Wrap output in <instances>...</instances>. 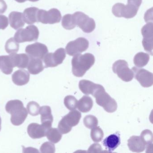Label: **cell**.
I'll list each match as a JSON object with an SVG mask.
<instances>
[{
  "instance_id": "31",
  "label": "cell",
  "mask_w": 153,
  "mask_h": 153,
  "mask_svg": "<svg viewBox=\"0 0 153 153\" xmlns=\"http://www.w3.org/2000/svg\"><path fill=\"white\" fill-rule=\"evenodd\" d=\"M90 135L92 140L97 143L102 141L104 137V132L100 127L96 126L91 129Z\"/></svg>"
},
{
  "instance_id": "5",
  "label": "cell",
  "mask_w": 153,
  "mask_h": 153,
  "mask_svg": "<svg viewBox=\"0 0 153 153\" xmlns=\"http://www.w3.org/2000/svg\"><path fill=\"white\" fill-rule=\"evenodd\" d=\"M81 117V114L76 110L71 111L65 115L59 122L58 129L62 134L69 133L72 129V127L76 126Z\"/></svg>"
},
{
  "instance_id": "38",
  "label": "cell",
  "mask_w": 153,
  "mask_h": 153,
  "mask_svg": "<svg viewBox=\"0 0 153 153\" xmlns=\"http://www.w3.org/2000/svg\"><path fill=\"white\" fill-rule=\"evenodd\" d=\"M102 152V149L100 144L98 143H94L90 146L88 150L89 153H98Z\"/></svg>"
},
{
  "instance_id": "12",
  "label": "cell",
  "mask_w": 153,
  "mask_h": 153,
  "mask_svg": "<svg viewBox=\"0 0 153 153\" xmlns=\"http://www.w3.org/2000/svg\"><path fill=\"white\" fill-rule=\"evenodd\" d=\"M135 78L139 82L143 87L148 88L152 86L153 84V75L152 72L145 69H140L137 67L132 68Z\"/></svg>"
},
{
  "instance_id": "19",
  "label": "cell",
  "mask_w": 153,
  "mask_h": 153,
  "mask_svg": "<svg viewBox=\"0 0 153 153\" xmlns=\"http://www.w3.org/2000/svg\"><path fill=\"white\" fill-rule=\"evenodd\" d=\"M10 56L14 68L17 67L21 69L27 68L30 60V57L28 55L25 53H13L10 54Z\"/></svg>"
},
{
  "instance_id": "36",
  "label": "cell",
  "mask_w": 153,
  "mask_h": 153,
  "mask_svg": "<svg viewBox=\"0 0 153 153\" xmlns=\"http://www.w3.org/2000/svg\"><path fill=\"white\" fill-rule=\"evenodd\" d=\"M40 150L42 153H54L55 152V146L52 142H45L41 146Z\"/></svg>"
},
{
  "instance_id": "24",
  "label": "cell",
  "mask_w": 153,
  "mask_h": 153,
  "mask_svg": "<svg viewBox=\"0 0 153 153\" xmlns=\"http://www.w3.org/2000/svg\"><path fill=\"white\" fill-rule=\"evenodd\" d=\"M14 68L10 56H0V69L6 75H10L13 72Z\"/></svg>"
},
{
  "instance_id": "21",
  "label": "cell",
  "mask_w": 153,
  "mask_h": 153,
  "mask_svg": "<svg viewBox=\"0 0 153 153\" xmlns=\"http://www.w3.org/2000/svg\"><path fill=\"white\" fill-rule=\"evenodd\" d=\"M10 27L15 30H18L25 26L23 13L21 12L13 11L9 16Z\"/></svg>"
},
{
  "instance_id": "1",
  "label": "cell",
  "mask_w": 153,
  "mask_h": 153,
  "mask_svg": "<svg viewBox=\"0 0 153 153\" xmlns=\"http://www.w3.org/2000/svg\"><path fill=\"white\" fill-rule=\"evenodd\" d=\"M95 57L90 53H80L74 56L71 61L72 71L73 75L81 77L94 64Z\"/></svg>"
},
{
  "instance_id": "15",
  "label": "cell",
  "mask_w": 153,
  "mask_h": 153,
  "mask_svg": "<svg viewBox=\"0 0 153 153\" xmlns=\"http://www.w3.org/2000/svg\"><path fill=\"white\" fill-rule=\"evenodd\" d=\"M128 146L131 151L136 153L143 152L146 147L140 137L136 136H132L128 140Z\"/></svg>"
},
{
  "instance_id": "37",
  "label": "cell",
  "mask_w": 153,
  "mask_h": 153,
  "mask_svg": "<svg viewBox=\"0 0 153 153\" xmlns=\"http://www.w3.org/2000/svg\"><path fill=\"white\" fill-rule=\"evenodd\" d=\"M153 38L145 39L143 38L142 40V45L144 49L146 51L153 55Z\"/></svg>"
},
{
  "instance_id": "40",
  "label": "cell",
  "mask_w": 153,
  "mask_h": 153,
  "mask_svg": "<svg viewBox=\"0 0 153 153\" xmlns=\"http://www.w3.org/2000/svg\"><path fill=\"white\" fill-rule=\"evenodd\" d=\"M7 9V6L4 0H0V14H3Z\"/></svg>"
},
{
  "instance_id": "6",
  "label": "cell",
  "mask_w": 153,
  "mask_h": 153,
  "mask_svg": "<svg viewBox=\"0 0 153 153\" xmlns=\"http://www.w3.org/2000/svg\"><path fill=\"white\" fill-rule=\"evenodd\" d=\"M39 36L38 28L34 25L28 26L26 28L18 30L14 36L15 40L19 43L25 42H35L38 40Z\"/></svg>"
},
{
  "instance_id": "43",
  "label": "cell",
  "mask_w": 153,
  "mask_h": 153,
  "mask_svg": "<svg viewBox=\"0 0 153 153\" xmlns=\"http://www.w3.org/2000/svg\"><path fill=\"white\" fill-rule=\"evenodd\" d=\"M17 2H19V3H20V0H15Z\"/></svg>"
},
{
  "instance_id": "20",
  "label": "cell",
  "mask_w": 153,
  "mask_h": 153,
  "mask_svg": "<svg viewBox=\"0 0 153 153\" xmlns=\"http://www.w3.org/2000/svg\"><path fill=\"white\" fill-rule=\"evenodd\" d=\"M12 79L13 83L17 85H24L29 82L30 74L25 70H19L12 75Z\"/></svg>"
},
{
  "instance_id": "32",
  "label": "cell",
  "mask_w": 153,
  "mask_h": 153,
  "mask_svg": "<svg viewBox=\"0 0 153 153\" xmlns=\"http://www.w3.org/2000/svg\"><path fill=\"white\" fill-rule=\"evenodd\" d=\"M64 103L67 109L70 111H72L76 109L78 101L75 97L68 95L66 96L64 98Z\"/></svg>"
},
{
  "instance_id": "16",
  "label": "cell",
  "mask_w": 153,
  "mask_h": 153,
  "mask_svg": "<svg viewBox=\"0 0 153 153\" xmlns=\"http://www.w3.org/2000/svg\"><path fill=\"white\" fill-rule=\"evenodd\" d=\"M120 143V134L118 132L106 137L102 142L105 149L110 152L114 151L119 146Z\"/></svg>"
},
{
  "instance_id": "41",
  "label": "cell",
  "mask_w": 153,
  "mask_h": 153,
  "mask_svg": "<svg viewBox=\"0 0 153 153\" xmlns=\"http://www.w3.org/2000/svg\"><path fill=\"white\" fill-rule=\"evenodd\" d=\"M27 1H32V2H36V1H38L39 0H20V3H24Z\"/></svg>"
},
{
  "instance_id": "30",
  "label": "cell",
  "mask_w": 153,
  "mask_h": 153,
  "mask_svg": "<svg viewBox=\"0 0 153 153\" xmlns=\"http://www.w3.org/2000/svg\"><path fill=\"white\" fill-rule=\"evenodd\" d=\"M62 25L67 30H71L76 27V25L73 21L72 15L67 14L65 15L62 18Z\"/></svg>"
},
{
  "instance_id": "27",
  "label": "cell",
  "mask_w": 153,
  "mask_h": 153,
  "mask_svg": "<svg viewBox=\"0 0 153 153\" xmlns=\"http://www.w3.org/2000/svg\"><path fill=\"white\" fill-rule=\"evenodd\" d=\"M46 136L51 142L56 144L61 140L62 134L58 129L51 128L46 132Z\"/></svg>"
},
{
  "instance_id": "26",
  "label": "cell",
  "mask_w": 153,
  "mask_h": 153,
  "mask_svg": "<svg viewBox=\"0 0 153 153\" xmlns=\"http://www.w3.org/2000/svg\"><path fill=\"white\" fill-rule=\"evenodd\" d=\"M149 55L144 52H139L135 55L133 59L134 65L138 68H143L148 63Z\"/></svg>"
},
{
  "instance_id": "34",
  "label": "cell",
  "mask_w": 153,
  "mask_h": 153,
  "mask_svg": "<svg viewBox=\"0 0 153 153\" xmlns=\"http://www.w3.org/2000/svg\"><path fill=\"white\" fill-rule=\"evenodd\" d=\"M40 105L36 102L31 101L27 104V109L28 113L32 116L39 115Z\"/></svg>"
},
{
  "instance_id": "11",
  "label": "cell",
  "mask_w": 153,
  "mask_h": 153,
  "mask_svg": "<svg viewBox=\"0 0 153 153\" xmlns=\"http://www.w3.org/2000/svg\"><path fill=\"white\" fill-rule=\"evenodd\" d=\"M66 51L63 48H59L55 52L48 53L43 59L45 68H54L62 64L66 58Z\"/></svg>"
},
{
  "instance_id": "33",
  "label": "cell",
  "mask_w": 153,
  "mask_h": 153,
  "mask_svg": "<svg viewBox=\"0 0 153 153\" xmlns=\"http://www.w3.org/2000/svg\"><path fill=\"white\" fill-rule=\"evenodd\" d=\"M84 125L88 128L92 129L98 125V120L95 116L92 115H87L84 118Z\"/></svg>"
},
{
  "instance_id": "8",
  "label": "cell",
  "mask_w": 153,
  "mask_h": 153,
  "mask_svg": "<svg viewBox=\"0 0 153 153\" xmlns=\"http://www.w3.org/2000/svg\"><path fill=\"white\" fill-rule=\"evenodd\" d=\"M113 72L124 82H130L134 78L132 70L129 68L128 62L124 60L116 61L113 64Z\"/></svg>"
},
{
  "instance_id": "9",
  "label": "cell",
  "mask_w": 153,
  "mask_h": 153,
  "mask_svg": "<svg viewBox=\"0 0 153 153\" xmlns=\"http://www.w3.org/2000/svg\"><path fill=\"white\" fill-rule=\"evenodd\" d=\"M62 19L61 14L59 10L53 8L47 11L44 10H39L37 13V21L44 24L59 23Z\"/></svg>"
},
{
  "instance_id": "13",
  "label": "cell",
  "mask_w": 153,
  "mask_h": 153,
  "mask_svg": "<svg viewBox=\"0 0 153 153\" xmlns=\"http://www.w3.org/2000/svg\"><path fill=\"white\" fill-rule=\"evenodd\" d=\"M47 46L39 42L29 45L26 47L25 52L31 58H37L43 59L45 56L48 53Z\"/></svg>"
},
{
  "instance_id": "2",
  "label": "cell",
  "mask_w": 153,
  "mask_h": 153,
  "mask_svg": "<svg viewBox=\"0 0 153 153\" xmlns=\"http://www.w3.org/2000/svg\"><path fill=\"white\" fill-rule=\"evenodd\" d=\"M6 110L11 114L10 121L15 126H19L24 123L28 115L27 110L20 100H11L8 102L6 104Z\"/></svg>"
},
{
  "instance_id": "3",
  "label": "cell",
  "mask_w": 153,
  "mask_h": 153,
  "mask_svg": "<svg viewBox=\"0 0 153 153\" xmlns=\"http://www.w3.org/2000/svg\"><path fill=\"white\" fill-rule=\"evenodd\" d=\"M142 0H128V4H115L112 7L113 14L117 17L131 19L137 15Z\"/></svg>"
},
{
  "instance_id": "23",
  "label": "cell",
  "mask_w": 153,
  "mask_h": 153,
  "mask_svg": "<svg viewBox=\"0 0 153 153\" xmlns=\"http://www.w3.org/2000/svg\"><path fill=\"white\" fill-rule=\"evenodd\" d=\"M39 9L32 7L26 9L23 13L24 21L27 25H33L37 21V13Z\"/></svg>"
},
{
  "instance_id": "7",
  "label": "cell",
  "mask_w": 153,
  "mask_h": 153,
  "mask_svg": "<svg viewBox=\"0 0 153 153\" xmlns=\"http://www.w3.org/2000/svg\"><path fill=\"white\" fill-rule=\"evenodd\" d=\"M72 17L76 26H77L84 33H89L94 30L96 27L94 20L85 13L78 11L73 14Z\"/></svg>"
},
{
  "instance_id": "35",
  "label": "cell",
  "mask_w": 153,
  "mask_h": 153,
  "mask_svg": "<svg viewBox=\"0 0 153 153\" xmlns=\"http://www.w3.org/2000/svg\"><path fill=\"white\" fill-rule=\"evenodd\" d=\"M141 34L143 38L151 39L153 38V23H148L141 29Z\"/></svg>"
},
{
  "instance_id": "10",
  "label": "cell",
  "mask_w": 153,
  "mask_h": 153,
  "mask_svg": "<svg viewBox=\"0 0 153 153\" xmlns=\"http://www.w3.org/2000/svg\"><path fill=\"white\" fill-rule=\"evenodd\" d=\"M89 47V42L84 37H79L75 41L69 42L66 47L67 54L74 56L85 51Z\"/></svg>"
},
{
  "instance_id": "39",
  "label": "cell",
  "mask_w": 153,
  "mask_h": 153,
  "mask_svg": "<svg viewBox=\"0 0 153 153\" xmlns=\"http://www.w3.org/2000/svg\"><path fill=\"white\" fill-rule=\"evenodd\" d=\"M9 25L8 18L4 15H0V29L4 30Z\"/></svg>"
},
{
  "instance_id": "22",
  "label": "cell",
  "mask_w": 153,
  "mask_h": 153,
  "mask_svg": "<svg viewBox=\"0 0 153 153\" xmlns=\"http://www.w3.org/2000/svg\"><path fill=\"white\" fill-rule=\"evenodd\" d=\"M30 57L27 68L29 73L33 75H37L43 71L45 66L42 61L40 59Z\"/></svg>"
},
{
  "instance_id": "42",
  "label": "cell",
  "mask_w": 153,
  "mask_h": 153,
  "mask_svg": "<svg viewBox=\"0 0 153 153\" xmlns=\"http://www.w3.org/2000/svg\"><path fill=\"white\" fill-rule=\"evenodd\" d=\"M1 117H0V131L1 130Z\"/></svg>"
},
{
  "instance_id": "18",
  "label": "cell",
  "mask_w": 153,
  "mask_h": 153,
  "mask_svg": "<svg viewBox=\"0 0 153 153\" xmlns=\"http://www.w3.org/2000/svg\"><path fill=\"white\" fill-rule=\"evenodd\" d=\"M102 86L99 84H95L90 80L82 79L79 81V87L83 94L86 95L94 94L97 89Z\"/></svg>"
},
{
  "instance_id": "29",
  "label": "cell",
  "mask_w": 153,
  "mask_h": 153,
  "mask_svg": "<svg viewBox=\"0 0 153 153\" xmlns=\"http://www.w3.org/2000/svg\"><path fill=\"white\" fill-rule=\"evenodd\" d=\"M141 139L146 145L147 149H151L153 146V133L149 130H144L140 136Z\"/></svg>"
},
{
  "instance_id": "14",
  "label": "cell",
  "mask_w": 153,
  "mask_h": 153,
  "mask_svg": "<svg viewBox=\"0 0 153 153\" xmlns=\"http://www.w3.org/2000/svg\"><path fill=\"white\" fill-rule=\"evenodd\" d=\"M43 125L38 124V123H31L27 127V131L29 136L32 138L40 139L46 136V133L48 130Z\"/></svg>"
},
{
  "instance_id": "4",
  "label": "cell",
  "mask_w": 153,
  "mask_h": 153,
  "mask_svg": "<svg viewBox=\"0 0 153 153\" xmlns=\"http://www.w3.org/2000/svg\"><path fill=\"white\" fill-rule=\"evenodd\" d=\"M93 96L96 98L97 103L102 107L107 112L113 113L117 110V102L105 92L102 86L97 89Z\"/></svg>"
},
{
  "instance_id": "17",
  "label": "cell",
  "mask_w": 153,
  "mask_h": 153,
  "mask_svg": "<svg viewBox=\"0 0 153 153\" xmlns=\"http://www.w3.org/2000/svg\"><path fill=\"white\" fill-rule=\"evenodd\" d=\"M39 114L41 115V122L42 125L47 128H51L53 120L51 109L48 105L42 106L40 108Z\"/></svg>"
},
{
  "instance_id": "25",
  "label": "cell",
  "mask_w": 153,
  "mask_h": 153,
  "mask_svg": "<svg viewBox=\"0 0 153 153\" xmlns=\"http://www.w3.org/2000/svg\"><path fill=\"white\" fill-rule=\"evenodd\" d=\"M94 105L92 98L88 96H84L78 102L77 107L81 112L87 113L92 109Z\"/></svg>"
},
{
  "instance_id": "28",
  "label": "cell",
  "mask_w": 153,
  "mask_h": 153,
  "mask_svg": "<svg viewBox=\"0 0 153 153\" xmlns=\"http://www.w3.org/2000/svg\"><path fill=\"white\" fill-rule=\"evenodd\" d=\"M19 44L14 38H10L7 41L5 45V50L9 54L17 53L19 50Z\"/></svg>"
}]
</instances>
